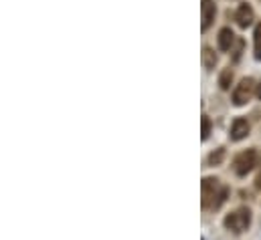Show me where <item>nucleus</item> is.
<instances>
[{"label":"nucleus","mask_w":261,"mask_h":240,"mask_svg":"<svg viewBox=\"0 0 261 240\" xmlns=\"http://www.w3.org/2000/svg\"><path fill=\"white\" fill-rule=\"evenodd\" d=\"M217 188H219V180L217 178H204L202 184H200V190H202V206L204 208H208L211 204L215 206V208H219L223 202H225V198H227V188H221V192L217 194Z\"/></svg>","instance_id":"f257e3e1"},{"label":"nucleus","mask_w":261,"mask_h":240,"mask_svg":"<svg viewBox=\"0 0 261 240\" xmlns=\"http://www.w3.org/2000/svg\"><path fill=\"white\" fill-rule=\"evenodd\" d=\"M249 224H251V212L247 208H239L225 216V228L233 232H243L249 228Z\"/></svg>","instance_id":"f03ea898"},{"label":"nucleus","mask_w":261,"mask_h":240,"mask_svg":"<svg viewBox=\"0 0 261 240\" xmlns=\"http://www.w3.org/2000/svg\"><path fill=\"white\" fill-rule=\"evenodd\" d=\"M255 81L251 79V77H245V79H241V83L235 87V91H233V103L237 105V107H241V105H245L249 99H251V95H253V91H255Z\"/></svg>","instance_id":"7ed1b4c3"},{"label":"nucleus","mask_w":261,"mask_h":240,"mask_svg":"<svg viewBox=\"0 0 261 240\" xmlns=\"http://www.w3.org/2000/svg\"><path fill=\"white\" fill-rule=\"evenodd\" d=\"M255 149H245V152H241L237 158H235V162H233V170H235V174L237 176H247L251 170H253V166H255Z\"/></svg>","instance_id":"20e7f679"},{"label":"nucleus","mask_w":261,"mask_h":240,"mask_svg":"<svg viewBox=\"0 0 261 240\" xmlns=\"http://www.w3.org/2000/svg\"><path fill=\"white\" fill-rule=\"evenodd\" d=\"M200 12H202L200 28H202V31H206V28L213 24L215 14H217V6H215V2H213V0H202V4H200Z\"/></svg>","instance_id":"39448f33"},{"label":"nucleus","mask_w":261,"mask_h":240,"mask_svg":"<svg viewBox=\"0 0 261 240\" xmlns=\"http://www.w3.org/2000/svg\"><path fill=\"white\" fill-rule=\"evenodd\" d=\"M249 121L243 119V117H237V119L233 121V125H231V139L233 141H241V139H245L247 135H249Z\"/></svg>","instance_id":"423d86ee"},{"label":"nucleus","mask_w":261,"mask_h":240,"mask_svg":"<svg viewBox=\"0 0 261 240\" xmlns=\"http://www.w3.org/2000/svg\"><path fill=\"white\" fill-rule=\"evenodd\" d=\"M235 20H237V24L241 28H247L253 22V8L249 4H241L237 8V12H235Z\"/></svg>","instance_id":"0eeeda50"},{"label":"nucleus","mask_w":261,"mask_h":240,"mask_svg":"<svg viewBox=\"0 0 261 240\" xmlns=\"http://www.w3.org/2000/svg\"><path fill=\"white\" fill-rule=\"evenodd\" d=\"M233 43H235L233 31L231 28H221V33H219V49L221 51H231Z\"/></svg>","instance_id":"6e6552de"},{"label":"nucleus","mask_w":261,"mask_h":240,"mask_svg":"<svg viewBox=\"0 0 261 240\" xmlns=\"http://www.w3.org/2000/svg\"><path fill=\"white\" fill-rule=\"evenodd\" d=\"M202 65H204L206 71H213L215 65H217V55H215V51L208 49V47L202 49Z\"/></svg>","instance_id":"1a4fd4ad"},{"label":"nucleus","mask_w":261,"mask_h":240,"mask_svg":"<svg viewBox=\"0 0 261 240\" xmlns=\"http://www.w3.org/2000/svg\"><path fill=\"white\" fill-rule=\"evenodd\" d=\"M231 81H233V71H231V69H223V73H221V77H219L221 89L227 91V89L231 87Z\"/></svg>","instance_id":"9d476101"},{"label":"nucleus","mask_w":261,"mask_h":240,"mask_svg":"<svg viewBox=\"0 0 261 240\" xmlns=\"http://www.w3.org/2000/svg\"><path fill=\"white\" fill-rule=\"evenodd\" d=\"M253 43H255V47H253V57H255V61H261V22L255 26Z\"/></svg>","instance_id":"9b49d317"},{"label":"nucleus","mask_w":261,"mask_h":240,"mask_svg":"<svg viewBox=\"0 0 261 240\" xmlns=\"http://www.w3.org/2000/svg\"><path fill=\"white\" fill-rule=\"evenodd\" d=\"M223 158H225V149L219 147L217 152H213V154L208 156V164H211V166H219V164L223 162Z\"/></svg>","instance_id":"f8f14e48"},{"label":"nucleus","mask_w":261,"mask_h":240,"mask_svg":"<svg viewBox=\"0 0 261 240\" xmlns=\"http://www.w3.org/2000/svg\"><path fill=\"white\" fill-rule=\"evenodd\" d=\"M200 125H202L200 137H202V141H204V139H208V135H211V119H208L206 115H202V117H200Z\"/></svg>","instance_id":"ddd939ff"},{"label":"nucleus","mask_w":261,"mask_h":240,"mask_svg":"<svg viewBox=\"0 0 261 240\" xmlns=\"http://www.w3.org/2000/svg\"><path fill=\"white\" fill-rule=\"evenodd\" d=\"M255 95H257V99H261V83L257 85V91H255Z\"/></svg>","instance_id":"4468645a"},{"label":"nucleus","mask_w":261,"mask_h":240,"mask_svg":"<svg viewBox=\"0 0 261 240\" xmlns=\"http://www.w3.org/2000/svg\"><path fill=\"white\" fill-rule=\"evenodd\" d=\"M257 188H261V176L257 178Z\"/></svg>","instance_id":"2eb2a0df"}]
</instances>
